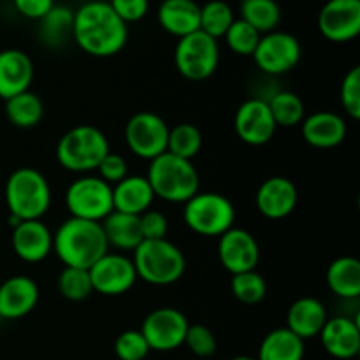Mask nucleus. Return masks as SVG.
Wrapping results in <instances>:
<instances>
[{
    "label": "nucleus",
    "mask_w": 360,
    "mask_h": 360,
    "mask_svg": "<svg viewBox=\"0 0 360 360\" xmlns=\"http://www.w3.org/2000/svg\"><path fill=\"white\" fill-rule=\"evenodd\" d=\"M72 39L97 58L115 56L129 41V27L116 16L108 0H91L74 11Z\"/></svg>",
    "instance_id": "obj_1"
},
{
    "label": "nucleus",
    "mask_w": 360,
    "mask_h": 360,
    "mask_svg": "<svg viewBox=\"0 0 360 360\" xmlns=\"http://www.w3.org/2000/svg\"><path fill=\"white\" fill-rule=\"evenodd\" d=\"M53 252L65 267L90 269L109 252L101 221L67 218L53 234Z\"/></svg>",
    "instance_id": "obj_2"
},
{
    "label": "nucleus",
    "mask_w": 360,
    "mask_h": 360,
    "mask_svg": "<svg viewBox=\"0 0 360 360\" xmlns=\"http://www.w3.org/2000/svg\"><path fill=\"white\" fill-rule=\"evenodd\" d=\"M6 204L9 217L41 220L51 206V186L34 167H20L11 172L6 183Z\"/></svg>",
    "instance_id": "obj_3"
},
{
    "label": "nucleus",
    "mask_w": 360,
    "mask_h": 360,
    "mask_svg": "<svg viewBox=\"0 0 360 360\" xmlns=\"http://www.w3.org/2000/svg\"><path fill=\"white\" fill-rule=\"evenodd\" d=\"M146 179L155 197L167 202L185 204L199 192V174L192 160L179 158L169 151L150 160Z\"/></svg>",
    "instance_id": "obj_4"
},
{
    "label": "nucleus",
    "mask_w": 360,
    "mask_h": 360,
    "mask_svg": "<svg viewBox=\"0 0 360 360\" xmlns=\"http://www.w3.org/2000/svg\"><path fill=\"white\" fill-rule=\"evenodd\" d=\"M134 267L137 280L155 287H167L178 283L186 269V260L181 250L167 239L143 241L134 250Z\"/></svg>",
    "instance_id": "obj_5"
},
{
    "label": "nucleus",
    "mask_w": 360,
    "mask_h": 360,
    "mask_svg": "<svg viewBox=\"0 0 360 360\" xmlns=\"http://www.w3.org/2000/svg\"><path fill=\"white\" fill-rule=\"evenodd\" d=\"M109 141L94 125H77L67 130L56 144V160L65 171L88 174L97 171L102 158L109 153Z\"/></svg>",
    "instance_id": "obj_6"
},
{
    "label": "nucleus",
    "mask_w": 360,
    "mask_h": 360,
    "mask_svg": "<svg viewBox=\"0 0 360 360\" xmlns=\"http://www.w3.org/2000/svg\"><path fill=\"white\" fill-rule=\"evenodd\" d=\"M183 220L199 236L220 238L234 227L236 207L225 195L217 192H197L185 202Z\"/></svg>",
    "instance_id": "obj_7"
},
{
    "label": "nucleus",
    "mask_w": 360,
    "mask_h": 360,
    "mask_svg": "<svg viewBox=\"0 0 360 360\" xmlns=\"http://www.w3.org/2000/svg\"><path fill=\"white\" fill-rule=\"evenodd\" d=\"M178 72L188 81H204L214 74L220 63V46L217 39L202 30L178 39L174 49Z\"/></svg>",
    "instance_id": "obj_8"
},
{
    "label": "nucleus",
    "mask_w": 360,
    "mask_h": 360,
    "mask_svg": "<svg viewBox=\"0 0 360 360\" xmlns=\"http://www.w3.org/2000/svg\"><path fill=\"white\" fill-rule=\"evenodd\" d=\"M65 204L72 218L102 221L112 213V186L98 176L84 174L69 185Z\"/></svg>",
    "instance_id": "obj_9"
},
{
    "label": "nucleus",
    "mask_w": 360,
    "mask_h": 360,
    "mask_svg": "<svg viewBox=\"0 0 360 360\" xmlns=\"http://www.w3.org/2000/svg\"><path fill=\"white\" fill-rule=\"evenodd\" d=\"M169 125L151 111L136 112L125 125L127 146L144 160H153L167 151Z\"/></svg>",
    "instance_id": "obj_10"
},
{
    "label": "nucleus",
    "mask_w": 360,
    "mask_h": 360,
    "mask_svg": "<svg viewBox=\"0 0 360 360\" xmlns=\"http://www.w3.org/2000/svg\"><path fill=\"white\" fill-rule=\"evenodd\" d=\"M302 55L301 42L288 32L274 30L260 37L259 46L253 51L255 65L269 76H281L295 69Z\"/></svg>",
    "instance_id": "obj_11"
},
{
    "label": "nucleus",
    "mask_w": 360,
    "mask_h": 360,
    "mask_svg": "<svg viewBox=\"0 0 360 360\" xmlns=\"http://www.w3.org/2000/svg\"><path fill=\"white\" fill-rule=\"evenodd\" d=\"M190 322L179 309L157 308L143 320L141 334L150 350L171 352L185 343Z\"/></svg>",
    "instance_id": "obj_12"
},
{
    "label": "nucleus",
    "mask_w": 360,
    "mask_h": 360,
    "mask_svg": "<svg viewBox=\"0 0 360 360\" xmlns=\"http://www.w3.org/2000/svg\"><path fill=\"white\" fill-rule=\"evenodd\" d=\"M94 292L101 295H123L136 285L137 273L132 259L122 253H105L88 269Z\"/></svg>",
    "instance_id": "obj_13"
},
{
    "label": "nucleus",
    "mask_w": 360,
    "mask_h": 360,
    "mask_svg": "<svg viewBox=\"0 0 360 360\" xmlns=\"http://www.w3.org/2000/svg\"><path fill=\"white\" fill-rule=\"evenodd\" d=\"M234 129L239 139L250 146H262L269 143L278 127L266 98L253 97L243 102L236 111Z\"/></svg>",
    "instance_id": "obj_14"
},
{
    "label": "nucleus",
    "mask_w": 360,
    "mask_h": 360,
    "mask_svg": "<svg viewBox=\"0 0 360 360\" xmlns=\"http://www.w3.org/2000/svg\"><path fill=\"white\" fill-rule=\"evenodd\" d=\"M320 34L330 42H350L360 34V0H327L319 14Z\"/></svg>",
    "instance_id": "obj_15"
},
{
    "label": "nucleus",
    "mask_w": 360,
    "mask_h": 360,
    "mask_svg": "<svg viewBox=\"0 0 360 360\" xmlns=\"http://www.w3.org/2000/svg\"><path fill=\"white\" fill-rule=\"evenodd\" d=\"M218 259L231 274L253 271L260 260L259 243L245 229L232 227L218 239Z\"/></svg>",
    "instance_id": "obj_16"
},
{
    "label": "nucleus",
    "mask_w": 360,
    "mask_h": 360,
    "mask_svg": "<svg viewBox=\"0 0 360 360\" xmlns=\"http://www.w3.org/2000/svg\"><path fill=\"white\" fill-rule=\"evenodd\" d=\"M257 210L269 220H281L297 206V188L285 176H273L259 186L255 195Z\"/></svg>",
    "instance_id": "obj_17"
},
{
    "label": "nucleus",
    "mask_w": 360,
    "mask_h": 360,
    "mask_svg": "<svg viewBox=\"0 0 360 360\" xmlns=\"http://www.w3.org/2000/svg\"><path fill=\"white\" fill-rule=\"evenodd\" d=\"M13 250L23 262H42L53 252V234L41 220H25L13 227Z\"/></svg>",
    "instance_id": "obj_18"
},
{
    "label": "nucleus",
    "mask_w": 360,
    "mask_h": 360,
    "mask_svg": "<svg viewBox=\"0 0 360 360\" xmlns=\"http://www.w3.org/2000/svg\"><path fill=\"white\" fill-rule=\"evenodd\" d=\"M37 302L39 287L30 276H11L0 283V319H23L34 311Z\"/></svg>",
    "instance_id": "obj_19"
},
{
    "label": "nucleus",
    "mask_w": 360,
    "mask_h": 360,
    "mask_svg": "<svg viewBox=\"0 0 360 360\" xmlns=\"http://www.w3.org/2000/svg\"><path fill=\"white\" fill-rule=\"evenodd\" d=\"M322 347L330 357L350 360L357 357L360 350V329L355 320L348 316H333L327 319L326 326L320 330Z\"/></svg>",
    "instance_id": "obj_20"
},
{
    "label": "nucleus",
    "mask_w": 360,
    "mask_h": 360,
    "mask_svg": "<svg viewBox=\"0 0 360 360\" xmlns=\"http://www.w3.org/2000/svg\"><path fill=\"white\" fill-rule=\"evenodd\" d=\"M34 79V63L21 49H4L0 51V98L14 97L30 90Z\"/></svg>",
    "instance_id": "obj_21"
},
{
    "label": "nucleus",
    "mask_w": 360,
    "mask_h": 360,
    "mask_svg": "<svg viewBox=\"0 0 360 360\" xmlns=\"http://www.w3.org/2000/svg\"><path fill=\"white\" fill-rule=\"evenodd\" d=\"M302 137L306 143L319 150L336 148L347 139V123L340 115L330 111H319L304 116L302 120Z\"/></svg>",
    "instance_id": "obj_22"
},
{
    "label": "nucleus",
    "mask_w": 360,
    "mask_h": 360,
    "mask_svg": "<svg viewBox=\"0 0 360 360\" xmlns=\"http://www.w3.org/2000/svg\"><path fill=\"white\" fill-rule=\"evenodd\" d=\"M157 20L167 34L181 39L199 30L200 6L195 0H164L158 6Z\"/></svg>",
    "instance_id": "obj_23"
},
{
    "label": "nucleus",
    "mask_w": 360,
    "mask_h": 360,
    "mask_svg": "<svg viewBox=\"0 0 360 360\" xmlns=\"http://www.w3.org/2000/svg\"><path fill=\"white\" fill-rule=\"evenodd\" d=\"M155 193L146 176H127L112 185V211L127 214H143L151 207Z\"/></svg>",
    "instance_id": "obj_24"
},
{
    "label": "nucleus",
    "mask_w": 360,
    "mask_h": 360,
    "mask_svg": "<svg viewBox=\"0 0 360 360\" xmlns=\"http://www.w3.org/2000/svg\"><path fill=\"white\" fill-rule=\"evenodd\" d=\"M326 306L315 297H301L290 306L287 313V329L302 341L313 340L320 334L327 322Z\"/></svg>",
    "instance_id": "obj_25"
},
{
    "label": "nucleus",
    "mask_w": 360,
    "mask_h": 360,
    "mask_svg": "<svg viewBox=\"0 0 360 360\" xmlns=\"http://www.w3.org/2000/svg\"><path fill=\"white\" fill-rule=\"evenodd\" d=\"M101 225L104 229L109 246H115L123 252H134L143 243L139 217H136V214L112 211L101 221Z\"/></svg>",
    "instance_id": "obj_26"
},
{
    "label": "nucleus",
    "mask_w": 360,
    "mask_h": 360,
    "mask_svg": "<svg viewBox=\"0 0 360 360\" xmlns=\"http://www.w3.org/2000/svg\"><path fill=\"white\" fill-rule=\"evenodd\" d=\"M327 287L341 299L360 295V262L355 257H340L327 267Z\"/></svg>",
    "instance_id": "obj_27"
},
{
    "label": "nucleus",
    "mask_w": 360,
    "mask_h": 360,
    "mask_svg": "<svg viewBox=\"0 0 360 360\" xmlns=\"http://www.w3.org/2000/svg\"><path fill=\"white\" fill-rule=\"evenodd\" d=\"M304 350V341L301 338L287 327H280L264 338L257 360H302Z\"/></svg>",
    "instance_id": "obj_28"
},
{
    "label": "nucleus",
    "mask_w": 360,
    "mask_h": 360,
    "mask_svg": "<svg viewBox=\"0 0 360 360\" xmlns=\"http://www.w3.org/2000/svg\"><path fill=\"white\" fill-rule=\"evenodd\" d=\"M6 118L16 129H34L44 116V104L34 91L27 90L6 101Z\"/></svg>",
    "instance_id": "obj_29"
},
{
    "label": "nucleus",
    "mask_w": 360,
    "mask_h": 360,
    "mask_svg": "<svg viewBox=\"0 0 360 360\" xmlns=\"http://www.w3.org/2000/svg\"><path fill=\"white\" fill-rule=\"evenodd\" d=\"M241 20L260 34H269L281 21V9L276 0H241Z\"/></svg>",
    "instance_id": "obj_30"
},
{
    "label": "nucleus",
    "mask_w": 360,
    "mask_h": 360,
    "mask_svg": "<svg viewBox=\"0 0 360 360\" xmlns=\"http://www.w3.org/2000/svg\"><path fill=\"white\" fill-rule=\"evenodd\" d=\"M41 21V39L49 48H58L69 37H72L74 11L65 6H53Z\"/></svg>",
    "instance_id": "obj_31"
},
{
    "label": "nucleus",
    "mask_w": 360,
    "mask_h": 360,
    "mask_svg": "<svg viewBox=\"0 0 360 360\" xmlns=\"http://www.w3.org/2000/svg\"><path fill=\"white\" fill-rule=\"evenodd\" d=\"M267 105H269V111L276 127L288 129V127L301 125L302 120H304V102L294 91H276L274 95H271V98H267Z\"/></svg>",
    "instance_id": "obj_32"
},
{
    "label": "nucleus",
    "mask_w": 360,
    "mask_h": 360,
    "mask_svg": "<svg viewBox=\"0 0 360 360\" xmlns=\"http://www.w3.org/2000/svg\"><path fill=\"white\" fill-rule=\"evenodd\" d=\"M234 9L225 0H210L200 6L199 30L213 39H221L234 23Z\"/></svg>",
    "instance_id": "obj_33"
},
{
    "label": "nucleus",
    "mask_w": 360,
    "mask_h": 360,
    "mask_svg": "<svg viewBox=\"0 0 360 360\" xmlns=\"http://www.w3.org/2000/svg\"><path fill=\"white\" fill-rule=\"evenodd\" d=\"M202 148V134L192 123H179L169 129L167 151L185 160H192Z\"/></svg>",
    "instance_id": "obj_34"
},
{
    "label": "nucleus",
    "mask_w": 360,
    "mask_h": 360,
    "mask_svg": "<svg viewBox=\"0 0 360 360\" xmlns=\"http://www.w3.org/2000/svg\"><path fill=\"white\" fill-rule=\"evenodd\" d=\"M231 290L232 295L243 304H259L266 297L267 285L262 274L253 269L246 271V273L232 274Z\"/></svg>",
    "instance_id": "obj_35"
},
{
    "label": "nucleus",
    "mask_w": 360,
    "mask_h": 360,
    "mask_svg": "<svg viewBox=\"0 0 360 360\" xmlns=\"http://www.w3.org/2000/svg\"><path fill=\"white\" fill-rule=\"evenodd\" d=\"M58 292L67 301L79 302L94 294L90 273L79 267H63L58 276Z\"/></svg>",
    "instance_id": "obj_36"
},
{
    "label": "nucleus",
    "mask_w": 360,
    "mask_h": 360,
    "mask_svg": "<svg viewBox=\"0 0 360 360\" xmlns=\"http://www.w3.org/2000/svg\"><path fill=\"white\" fill-rule=\"evenodd\" d=\"M260 37H262V34L257 32L252 25L243 21L241 18H236L234 23L227 30V34L224 35L229 49L239 56H252L257 46H259Z\"/></svg>",
    "instance_id": "obj_37"
},
{
    "label": "nucleus",
    "mask_w": 360,
    "mask_h": 360,
    "mask_svg": "<svg viewBox=\"0 0 360 360\" xmlns=\"http://www.w3.org/2000/svg\"><path fill=\"white\" fill-rule=\"evenodd\" d=\"M150 352L141 330H125L115 341V354L120 360H144Z\"/></svg>",
    "instance_id": "obj_38"
},
{
    "label": "nucleus",
    "mask_w": 360,
    "mask_h": 360,
    "mask_svg": "<svg viewBox=\"0 0 360 360\" xmlns=\"http://www.w3.org/2000/svg\"><path fill=\"white\" fill-rule=\"evenodd\" d=\"M188 347V350L192 352L193 355L200 359H207L211 355L217 354V338L211 333V329H207L206 326H200V323H193V326H188V330H186L185 343Z\"/></svg>",
    "instance_id": "obj_39"
},
{
    "label": "nucleus",
    "mask_w": 360,
    "mask_h": 360,
    "mask_svg": "<svg viewBox=\"0 0 360 360\" xmlns=\"http://www.w3.org/2000/svg\"><path fill=\"white\" fill-rule=\"evenodd\" d=\"M341 105L348 116L354 120L360 118V67H354L343 77L340 88Z\"/></svg>",
    "instance_id": "obj_40"
},
{
    "label": "nucleus",
    "mask_w": 360,
    "mask_h": 360,
    "mask_svg": "<svg viewBox=\"0 0 360 360\" xmlns=\"http://www.w3.org/2000/svg\"><path fill=\"white\" fill-rule=\"evenodd\" d=\"M139 227L143 241H157V239H165L169 231V221L160 211L148 210L143 214H139Z\"/></svg>",
    "instance_id": "obj_41"
},
{
    "label": "nucleus",
    "mask_w": 360,
    "mask_h": 360,
    "mask_svg": "<svg viewBox=\"0 0 360 360\" xmlns=\"http://www.w3.org/2000/svg\"><path fill=\"white\" fill-rule=\"evenodd\" d=\"M108 2L125 25L137 23L150 11V0H108Z\"/></svg>",
    "instance_id": "obj_42"
},
{
    "label": "nucleus",
    "mask_w": 360,
    "mask_h": 360,
    "mask_svg": "<svg viewBox=\"0 0 360 360\" xmlns=\"http://www.w3.org/2000/svg\"><path fill=\"white\" fill-rule=\"evenodd\" d=\"M97 171H98V178L104 179V181L109 183L111 186L116 185V183H120L123 178L129 176V167H127L125 158L120 157V155L116 153H111V151L102 158Z\"/></svg>",
    "instance_id": "obj_43"
},
{
    "label": "nucleus",
    "mask_w": 360,
    "mask_h": 360,
    "mask_svg": "<svg viewBox=\"0 0 360 360\" xmlns=\"http://www.w3.org/2000/svg\"><path fill=\"white\" fill-rule=\"evenodd\" d=\"M18 13L27 20H42L55 6V0H13Z\"/></svg>",
    "instance_id": "obj_44"
},
{
    "label": "nucleus",
    "mask_w": 360,
    "mask_h": 360,
    "mask_svg": "<svg viewBox=\"0 0 360 360\" xmlns=\"http://www.w3.org/2000/svg\"><path fill=\"white\" fill-rule=\"evenodd\" d=\"M231 360H257V359H252V357H245V355H239V357H234Z\"/></svg>",
    "instance_id": "obj_45"
}]
</instances>
